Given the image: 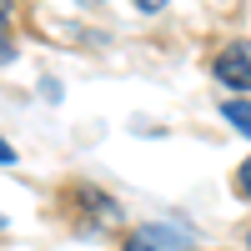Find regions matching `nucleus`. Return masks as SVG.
Here are the masks:
<instances>
[{"mask_svg": "<svg viewBox=\"0 0 251 251\" xmlns=\"http://www.w3.org/2000/svg\"><path fill=\"white\" fill-rule=\"evenodd\" d=\"M126 251H191V231L176 221H146L131 231Z\"/></svg>", "mask_w": 251, "mask_h": 251, "instance_id": "obj_1", "label": "nucleus"}, {"mask_svg": "<svg viewBox=\"0 0 251 251\" xmlns=\"http://www.w3.org/2000/svg\"><path fill=\"white\" fill-rule=\"evenodd\" d=\"M211 71L221 86H231V91H251V40H231L216 60H211Z\"/></svg>", "mask_w": 251, "mask_h": 251, "instance_id": "obj_2", "label": "nucleus"}, {"mask_svg": "<svg viewBox=\"0 0 251 251\" xmlns=\"http://www.w3.org/2000/svg\"><path fill=\"white\" fill-rule=\"evenodd\" d=\"M221 116L231 121L241 136H251V106H246V100H226V106H221Z\"/></svg>", "mask_w": 251, "mask_h": 251, "instance_id": "obj_3", "label": "nucleus"}, {"mask_svg": "<svg viewBox=\"0 0 251 251\" xmlns=\"http://www.w3.org/2000/svg\"><path fill=\"white\" fill-rule=\"evenodd\" d=\"M236 186H241V196L251 201V161H246V166H241V171H236Z\"/></svg>", "mask_w": 251, "mask_h": 251, "instance_id": "obj_4", "label": "nucleus"}, {"mask_svg": "<svg viewBox=\"0 0 251 251\" xmlns=\"http://www.w3.org/2000/svg\"><path fill=\"white\" fill-rule=\"evenodd\" d=\"M10 60V25H0V66Z\"/></svg>", "mask_w": 251, "mask_h": 251, "instance_id": "obj_5", "label": "nucleus"}, {"mask_svg": "<svg viewBox=\"0 0 251 251\" xmlns=\"http://www.w3.org/2000/svg\"><path fill=\"white\" fill-rule=\"evenodd\" d=\"M136 5H141V10H146V15H156V10H161V5H166V0H136Z\"/></svg>", "mask_w": 251, "mask_h": 251, "instance_id": "obj_6", "label": "nucleus"}, {"mask_svg": "<svg viewBox=\"0 0 251 251\" xmlns=\"http://www.w3.org/2000/svg\"><path fill=\"white\" fill-rule=\"evenodd\" d=\"M0 166H15V151H10L5 141H0Z\"/></svg>", "mask_w": 251, "mask_h": 251, "instance_id": "obj_7", "label": "nucleus"}, {"mask_svg": "<svg viewBox=\"0 0 251 251\" xmlns=\"http://www.w3.org/2000/svg\"><path fill=\"white\" fill-rule=\"evenodd\" d=\"M0 25H10V0H0Z\"/></svg>", "mask_w": 251, "mask_h": 251, "instance_id": "obj_8", "label": "nucleus"}, {"mask_svg": "<svg viewBox=\"0 0 251 251\" xmlns=\"http://www.w3.org/2000/svg\"><path fill=\"white\" fill-rule=\"evenodd\" d=\"M246 246H251V231H246Z\"/></svg>", "mask_w": 251, "mask_h": 251, "instance_id": "obj_9", "label": "nucleus"}]
</instances>
